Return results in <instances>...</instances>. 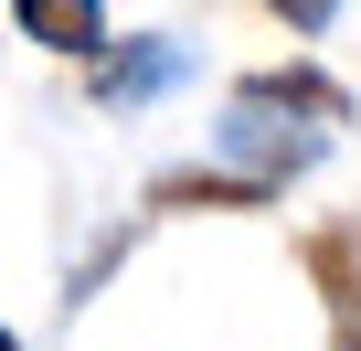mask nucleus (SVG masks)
I'll use <instances>...</instances> for the list:
<instances>
[{
  "mask_svg": "<svg viewBox=\"0 0 361 351\" xmlns=\"http://www.w3.org/2000/svg\"><path fill=\"white\" fill-rule=\"evenodd\" d=\"M170 75H180V54H170V43H128V54H106V64H96V85H106V96H159Z\"/></svg>",
  "mask_w": 361,
  "mask_h": 351,
  "instance_id": "obj_4",
  "label": "nucleus"
},
{
  "mask_svg": "<svg viewBox=\"0 0 361 351\" xmlns=\"http://www.w3.org/2000/svg\"><path fill=\"white\" fill-rule=\"evenodd\" d=\"M0 351H22V340H11V330H0Z\"/></svg>",
  "mask_w": 361,
  "mask_h": 351,
  "instance_id": "obj_6",
  "label": "nucleus"
},
{
  "mask_svg": "<svg viewBox=\"0 0 361 351\" xmlns=\"http://www.w3.org/2000/svg\"><path fill=\"white\" fill-rule=\"evenodd\" d=\"M22 32L54 43V54H96L106 64V11L96 0H22Z\"/></svg>",
  "mask_w": 361,
  "mask_h": 351,
  "instance_id": "obj_3",
  "label": "nucleus"
},
{
  "mask_svg": "<svg viewBox=\"0 0 361 351\" xmlns=\"http://www.w3.org/2000/svg\"><path fill=\"white\" fill-rule=\"evenodd\" d=\"M245 96L276 107V117H350V96L329 75H308V64H266V75H245Z\"/></svg>",
  "mask_w": 361,
  "mask_h": 351,
  "instance_id": "obj_2",
  "label": "nucleus"
},
{
  "mask_svg": "<svg viewBox=\"0 0 361 351\" xmlns=\"http://www.w3.org/2000/svg\"><path fill=\"white\" fill-rule=\"evenodd\" d=\"M224 160H234V182L276 192V182H298V170L319 160V128H276V107L234 96V117H224Z\"/></svg>",
  "mask_w": 361,
  "mask_h": 351,
  "instance_id": "obj_1",
  "label": "nucleus"
},
{
  "mask_svg": "<svg viewBox=\"0 0 361 351\" xmlns=\"http://www.w3.org/2000/svg\"><path fill=\"white\" fill-rule=\"evenodd\" d=\"M340 351H361V309H350V340H340Z\"/></svg>",
  "mask_w": 361,
  "mask_h": 351,
  "instance_id": "obj_5",
  "label": "nucleus"
}]
</instances>
